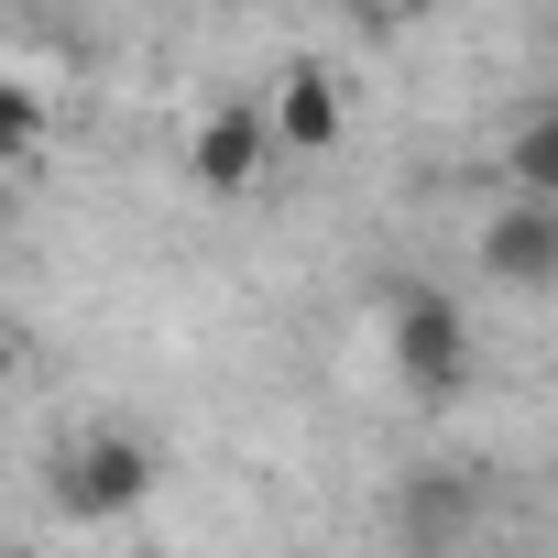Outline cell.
Returning <instances> with one entry per match:
<instances>
[{
  "mask_svg": "<svg viewBox=\"0 0 558 558\" xmlns=\"http://www.w3.org/2000/svg\"><path fill=\"white\" fill-rule=\"evenodd\" d=\"M12 373H23V340H12V329H0V384H12Z\"/></svg>",
  "mask_w": 558,
  "mask_h": 558,
  "instance_id": "9",
  "label": "cell"
},
{
  "mask_svg": "<svg viewBox=\"0 0 558 558\" xmlns=\"http://www.w3.org/2000/svg\"><path fill=\"white\" fill-rule=\"evenodd\" d=\"M395 373L427 405H449L471 384V318H460V296H438V286H405L395 296Z\"/></svg>",
  "mask_w": 558,
  "mask_h": 558,
  "instance_id": "2",
  "label": "cell"
},
{
  "mask_svg": "<svg viewBox=\"0 0 558 558\" xmlns=\"http://www.w3.org/2000/svg\"><path fill=\"white\" fill-rule=\"evenodd\" d=\"M0 230H12V175H0Z\"/></svg>",
  "mask_w": 558,
  "mask_h": 558,
  "instance_id": "10",
  "label": "cell"
},
{
  "mask_svg": "<svg viewBox=\"0 0 558 558\" xmlns=\"http://www.w3.org/2000/svg\"><path fill=\"white\" fill-rule=\"evenodd\" d=\"M34 143H45V99H34L23 77H0V165L34 154Z\"/></svg>",
  "mask_w": 558,
  "mask_h": 558,
  "instance_id": "8",
  "label": "cell"
},
{
  "mask_svg": "<svg viewBox=\"0 0 558 558\" xmlns=\"http://www.w3.org/2000/svg\"><path fill=\"white\" fill-rule=\"evenodd\" d=\"M482 274L493 286H558V197H514L482 219Z\"/></svg>",
  "mask_w": 558,
  "mask_h": 558,
  "instance_id": "4",
  "label": "cell"
},
{
  "mask_svg": "<svg viewBox=\"0 0 558 558\" xmlns=\"http://www.w3.org/2000/svg\"><path fill=\"white\" fill-rule=\"evenodd\" d=\"M154 482H165V449L132 438V427H88V438H66L56 471H45V493H56L66 525H121V514L154 504Z\"/></svg>",
  "mask_w": 558,
  "mask_h": 558,
  "instance_id": "1",
  "label": "cell"
},
{
  "mask_svg": "<svg viewBox=\"0 0 558 558\" xmlns=\"http://www.w3.org/2000/svg\"><path fill=\"white\" fill-rule=\"evenodd\" d=\"M471 514H482L471 471H416V482H395V504H384V525H395V536H416V547L471 536Z\"/></svg>",
  "mask_w": 558,
  "mask_h": 558,
  "instance_id": "6",
  "label": "cell"
},
{
  "mask_svg": "<svg viewBox=\"0 0 558 558\" xmlns=\"http://www.w3.org/2000/svg\"><path fill=\"white\" fill-rule=\"evenodd\" d=\"M263 165H274V121H263V99H219V110L186 132V175H197L208 197H252Z\"/></svg>",
  "mask_w": 558,
  "mask_h": 558,
  "instance_id": "3",
  "label": "cell"
},
{
  "mask_svg": "<svg viewBox=\"0 0 558 558\" xmlns=\"http://www.w3.org/2000/svg\"><path fill=\"white\" fill-rule=\"evenodd\" d=\"M263 121H274V154H329V143L351 132V121H340V77H329L318 56H296L286 77H274Z\"/></svg>",
  "mask_w": 558,
  "mask_h": 558,
  "instance_id": "5",
  "label": "cell"
},
{
  "mask_svg": "<svg viewBox=\"0 0 558 558\" xmlns=\"http://www.w3.org/2000/svg\"><path fill=\"white\" fill-rule=\"evenodd\" d=\"M504 186H514V197H558V99L514 121V143H504Z\"/></svg>",
  "mask_w": 558,
  "mask_h": 558,
  "instance_id": "7",
  "label": "cell"
}]
</instances>
